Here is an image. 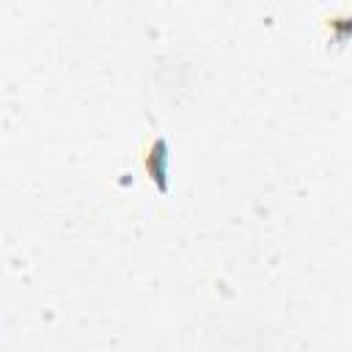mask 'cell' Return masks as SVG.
I'll return each mask as SVG.
<instances>
[{
	"instance_id": "cell-1",
	"label": "cell",
	"mask_w": 352,
	"mask_h": 352,
	"mask_svg": "<svg viewBox=\"0 0 352 352\" xmlns=\"http://www.w3.org/2000/svg\"><path fill=\"white\" fill-rule=\"evenodd\" d=\"M140 168L148 184L165 195L168 192V140L162 135H146L140 143Z\"/></svg>"
},
{
	"instance_id": "cell-2",
	"label": "cell",
	"mask_w": 352,
	"mask_h": 352,
	"mask_svg": "<svg viewBox=\"0 0 352 352\" xmlns=\"http://www.w3.org/2000/svg\"><path fill=\"white\" fill-rule=\"evenodd\" d=\"M322 33H324L327 50H341L352 44V11H338V14L324 16Z\"/></svg>"
}]
</instances>
